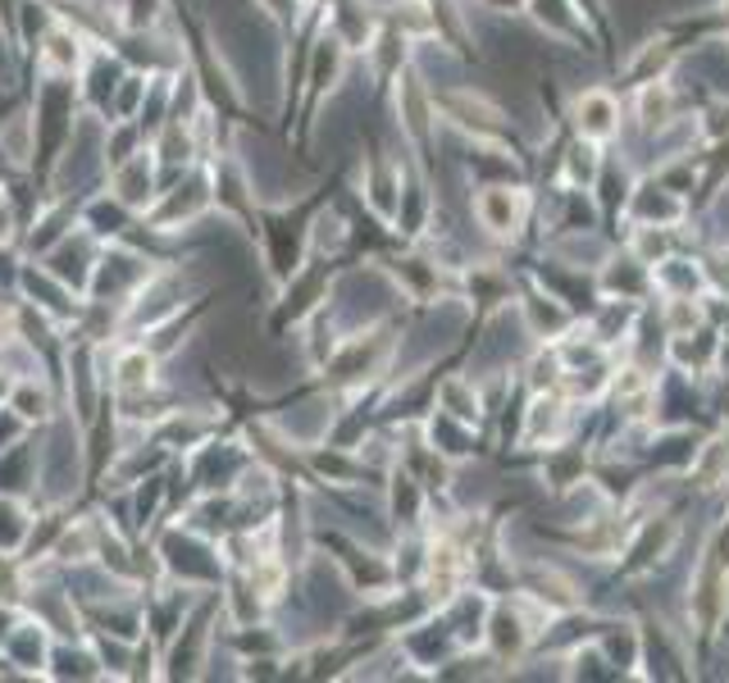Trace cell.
<instances>
[{"instance_id": "1", "label": "cell", "mask_w": 729, "mask_h": 683, "mask_svg": "<svg viewBox=\"0 0 729 683\" xmlns=\"http://www.w3.org/2000/svg\"><path fill=\"white\" fill-rule=\"evenodd\" d=\"M437 115L452 128H461L470 141H493V146H515V123L506 119L502 106H493L483 91L452 87V91H433Z\"/></svg>"}, {"instance_id": "2", "label": "cell", "mask_w": 729, "mask_h": 683, "mask_svg": "<svg viewBox=\"0 0 729 683\" xmlns=\"http://www.w3.org/2000/svg\"><path fill=\"white\" fill-rule=\"evenodd\" d=\"M533 215V197L524 187H511V182H483L474 191V219L483 232H493L502 241H515L520 228L529 224Z\"/></svg>"}, {"instance_id": "3", "label": "cell", "mask_w": 729, "mask_h": 683, "mask_svg": "<svg viewBox=\"0 0 729 683\" xmlns=\"http://www.w3.org/2000/svg\"><path fill=\"white\" fill-rule=\"evenodd\" d=\"M725 615H729V570L702 552V565L693 570V583H689V624L698 628L702 643H711Z\"/></svg>"}, {"instance_id": "4", "label": "cell", "mask_w": 729, "mask_h": 683, "mask_svg": "<svg viewBox=\"0 0 729 683\" xmlns=\"http://www.w3.org/2000/svg\"><path fill=\"white\" fill-rule=\"evenodd\" d=\"M674 538H679V524L674 519H639L634 528H629V538H624V547H620V578H639V574H648V570H657L666 556H670V547H674Z\"/></svg>"}, {"instance_id": "5", "label": "cell", "mask_w": 729, "mask_h": 683, "mask_svg": "<svg viewBox=\"0 0 729 683\" xmlns=\"http://www.w3.org/2000/svg\"><path fill=\"white\" fill-rule=\"evenodd\" d=\"M397 123L406 132V141L415 151H433V137H437V101H433V87L420 73H397Z\"/></svg>"}, {"instance_id": "6", "label": "cell", "mask_w": 729, "mask_h": 683, "mask_svg": "<svg viewBox=\"0 0 729 683\" xmlns=\"http://www.w3.org/2000/svg\"><path fill=\"white\" fill-rule=\"evenodd\" d=\"M620 123H624V110L615 101V91H607V87H583L570 101V128L583 141L607 146L611 137H620Z\"/></svg>"}, {"instance_id": "7", "label": "cell", "mask_w": 729, "mask_h": 683, "mask_svg": "<svg viewBox=\"0 0 729 683\" xmlns=\"http://www.w3.org/2000/svg\"><path fill=\"white\" fill-rule=\"evenodd\" d=\"M629 224H684L689 219V201L670 191L661 178H639L634 191H629V206H624Z\"/></svg>"}, {"instance_id": "8", "label": "cell", "mask_w": 729, "mask_h": 683, "mask_svg": "<svg viewBox=\"0 0 729 683\" xmlns=\"http://www.w3.org/2000/svg\"><path fill=\"white\" fill-rule=\"evenodd\" d=\"M524 14L539 23L552 41L574 46V51H593V32L589 19L574 10V0H524Z\"/></svg>"}, {"instance_id": "9", "label": "cell", "mask_w": 729, "mask_h": 683, "mask_svg": "<svg viewBox=\"0 0 729 683\" xmlns=\"http://www.w3.org/2000/svg\"><path fill=\"white\" fill-rule=\"evenodd\" d=\"M570 428V397L561 393H533L529 410H524V433L520 447H556Z\"/></svg>"}, {"instance_id": "10", "label": "cell", "mask_w": 729, "mask_h": 683, "mask_svg": "<svg viewBox=\"0 0 729 683\" xmlns=\"http://www.w3.org/2000/svg\"><path fill=\"white\" fill-rule=\"evenodd\" d=\"M598 291H602V297H611V301H634V306H643V297H652V291H657L652 265H643L634 251L624 247L620 256L607 260V269H602V278H598Z\"/></svg>"}, {"instance_id": "11", "label": "cell", "mask_w": 729, "mask_h": 683, "mask_svg": "<svg viewBox=\"0 0 729 683\" xmlns=\"http://www.w3.org/2000/svg\"><path fill=\"white\" fill-rule=\"evenodd\" d=\"M520 310H524L529 333L539 337V342H561V333H570V328H574V310H570L561 297H552V291H548L543 283L524 291Z\"/></svg>"}, {"instance_id": "12", "label": "cell", "mask_w": 729, "mask_h": 683, "mask_svg": "<svg viewBox=\"0 0 729 683\" xmlns=\"http://www.w3.org/2000/svg\"><path fill=\"white\" fill-rule=\"evenodd\" d=\"M361 197L370 201V210H374L383 224H397V210H402V169L387 160V156H370L365 182H361Z\"/></svg>"}, {"instance_id": "13", "label": "cell", "mask_w": 729, "mask_h": 683, "mask_svg": "<svg viewBox=\"0 0 729 683\" xmlns=\"http://www.w3.org/2000/svg\"><path fill=\"white\" fill-rule=\"evenodd\" d=\"M634 119H639V128L652 132V137H657L666 123L679 119V96H674L670 78H657V82L634 87Z\"/></svg>"}, {"instance_id": "14", "label": "cell", "mask_w": 729, "mask_h": 683, "mask_svg": "<svg viewBox=\"0 0 729 683\" xmlns=\"http://www.w3.org/2000/svg\"><path fill=\"white\" fill-rule=\"evenodd\" d=\"M674 60H679V46L661 32V37H652V41H643L639 51H634V60L624 65V87L634 91V87H643V82H657V78H670V69H674Z\"/></svg>"}, {"instance_id": "15", "label": "cell", "mask_w": 729, "mask_h": 683, "mask_svg": "<svg viewBox=\"0 0 729 683\" xmlns=\"http://www.w3.org/2000/svg\"><path fill=\"white\" fill-rule=\"evenodd\" d=\"M602 165H607L602 146H598V141H583V137H574V141L565 146V160H561V182H565L570 191H593V187H598Z\"/></svg>"}, {"instance_id": "16", "label": "cell", "mask_w": 729, "mask_h": 683, "mask_svg": "<svg viewBox=\"0 0 729 683\" xmlns=\"http://www.w3.org/2000/svg\"><path fill=\"white\" fill-rule=\"evenodd\" d=\"M437 410L443 415H452V419H461V424H470V428H479V419H483V397H479V387H474V378H447V383H437Z\"/></svg>"}, {"instance_id": "17", "label": "cell", "mask_w": 729, "mask_h": 683, "mask_svg": "<svg viewBox=\"0 0 729 683\" xmlns=\"http://www.w3.org/2000/svg\"><path fill=\"white\" fill-rule=\"evenodd\" d=\"M151 174H156V165H151V156H146V151L119 160L115 165V197L124 206H146V201H151Z\"/></svg>"}, {"instance_id": "18", "label": "cell", "mask_w": 729, "mask_h": 683, "mask_svg": "<svg viewBox=\"0 0 729 683\" xmlns=\"http://www.w3.org/2000/svg\"><path fill=\"white\" fill-rule=\"evenodd\" d=\"M115 387H119L124 397H132V393H151V387H156V352H151V347H132V352H124L119 365H115Z\"/></svg>"}, {"instance_id": "19", "label": "cell", "mask_w": 729, "mask_h": 683, "mask_svg": "<svg viewBox=\"0 0 729 683\" xmlns=\"http://www.w3.org/2000/svg\"><path fill=\"white\" fill-rule=\"evenodd\" d=\"M583 474H589V456H583V447H548L543 478L552 483V493H570V487H583Z\"/></svg>"}, {"instance_id": "20", "label": "cell", "mask_w": 729, "mask_h": 683, "mask_svg": "<svg viewBox=\"0 0 729 683\" xmlns=\"http://www.w3.org/2000/svg\"><path fill=\"white\" fill-rule=\"evenodd\" d=\"M206 206H210L206 182H201V178H187V182H178V187L169 191V197H165V206L156 210V224H160V228H174L178 215H183V219H197Z\"/></svg>"}, {"instance_id": "21", "label": "cell", "mask_w": 729, "mask_h": 683, "mask_svg": "<svg viewBox=\"0 0 729 683\" xmlns=\"http://www.w3.org/2000/svg\"><path fill=\"white\" fill-rule=\"evenodd\" d=\"M41 51H46V60H51V69H56V73H65V78H69V73L82 65V37H78L69 23H56L51 32H46Z\"/></svg>"}, {"instance_id": "22", "label": "cell", "mask_w": 729, "mask_h": 683, "mask_svg": "<svg viewBox=\"0 0 729 683\" xmlns=\"http://www.w3.org/2000/svg\"><path fill=\"white\" fill-rule=\"evenodd\" d=\"M10 410H19V419H46L51 415V402H46V393L41 387H32V383H19L14 387V397H10Z\"/></svg>"}, {"instance_id": "23", "label": "cell", "mask_w": 729, "mask_h": 683, "mask_svg": "<svg viewBox=\"0 0 729 683\" xmlns=\"http://www.w3.org/2000/svg\"><path fill=\"white\" fill-rule=\"evenodd\" d=\"M156 10H160V0H124V23L128 28H146L156 19Z\"/></svg>"}, {"instance_id": "24", "label": "cell", "mask_w": 729, "mask_h": 683, "mask_svg": "<svg viewBox=\"0 0 729 683\" xmlns=\"http://www.w3.org/2000/svg\"><path fill=\"white\" fill-rule=\"evenodd\" d=\"M574 10L589 19V28H598L602 37H611V19H607V0H574Z\"/></svg>"}, {"instance_id": "25", "label": "cell", "mask_w": 729, "mask_h": 683, "mask_svg": "<svg viewBox=\"0 0 729 683\" xmlns=\"http://www.w3.org/2000/svg\"><path fill=\"white\" fill-rule=\"evenodd\" d=\"M14 237V215H10V201L0 197V241H10Z\"/></svg>"}, {"instance_id": "26", "label": "cell", "mask_w": 729, "mask_h": 683, "mask_svg": "<svg viewBox=\"0 0 729 683\" xmlns=\"http://www.w3.org/2000/svg\"><path fill=\"white\" fill-rule=\"evenodd\" d=\"M306 6H324V0H306Z\"/></svg>"}]
</instances>
